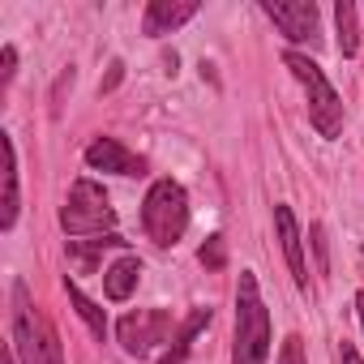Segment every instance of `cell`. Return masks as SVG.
<instances>
[{"instance_id": "6da1fadb", "label": "cell", "mask_w": 364, "mask_h": 364, "mask_svg": "<svg viewBox=\"0 0 364 364\" xmlns=\"http://www.w3.org/2000/svg\"><path fill=\"white\" fill-rule=\"evenodd\" d=\"M270 355V313L262 304L257 279L245 270L236 287V343H232V364H266Z\"/></svg>"}, {"instance_id": "7a4b0ae2", "label": "cell", "mask_w": 364, "mask_h": 364, "mask_svg": "<svg viewBox=\"0 0 364 364\" xmlns=\"http://www.w3.org/2000/svg\"><path fill=\"white\" fill-rule=\"evenodd\" d=\"M141 228L159 249H171L189 228V198L176 180H154L141 202Z\"/></svg>"}, {"instance_id": "3957f363", "label": "cell", "mask_w": 364, "mask_h": 364, "mask_svg": "<svg viewBox=\"0 0 364 364\" xmlns=\"http://www.w3.org/2000/svg\"><path fill=\"white\" fill-rule=\"evenodd\" d=\"M283 65H287V69L296 73V82L309 90V120H313V129H317L321 137H338V133H343V103H338L334 86L326 82L321 65L309 60V56H300V52H287Z\"/></svg>"}, {"instance_id": "277c9868", "label": "cell", "mask_w": 364, "mask_h": 364, "mask_svg": "<svg viewBox=\"0 0 364 364\" xmlns=\"http://www.w3.org/2000/svg\"><path fill=\"white\" fill-rule=\"evenodd\" d=\"M116 223V210L107 202V193L95 185V180H77L69 189V202L60 210V228L69 236H107Z\"/></svg>"}, {"instance_id": "5b68a950", "label": "cell", "mask_w": 364, "mask_h": 364, "mask_svg": "<svg viewBox=\"0 0 364 364\" xmlns=\"http://www.w3.org/2000/svg\"><path fill=\"white\" fill-rule=\"evenodd\" d=\"M116 334H120V347H124L129 355H150L154 343H167V334H171V317L159 313V309H137V313L120 317Z\"/></svg>"}, {"instance_id": "8992f818", "label": "cell", "mask_w": 364, "mask_h": 364, "mask_svg": "<svg viewBox=\"0 0 364 364\" xmlns=\"http://www.w3.org/2000/svg\"><path fill=\"white\" fill-rule=\"evenodd\" d=\"M266 18L291 39V43H317L321 35H317V5L313 0H266Z\"/></svg>"}, {"instance_id": "52a82bcc", "label": "cell", "mask_w": 364, "mask_h": 364, "mask_svg": "<svg viewBox=\"0 0 364 364\" xmlns=\"http://www.w3.org/2000/svg\"><path fill=\"white\" fill-rule=\"evenodd\" d=\"M86 163H90L95 171H116V176H141V171H146V163H141L133 150H124L116 137H95V141L86 146Z\"/></svg>"}, {"instance_id": "ba28073f", "label": "cell", "mask_w": 364, "mask_h": 364, "mask_svg": "<svg viewBox=\"0 0 364 364\" xmlns=\"http://www.w3.org/2000/svg\"><path fill=\"white\" fill-rule=\"evenodd\" d=\"M274 232H279V245H283V257H287V266H291V279H296V287H309V266H304L300 228H296V215H291V206H274Z\"/></svg>"}, {"instance_id": "9c48e42d", "label": "cell", "mask_w": 364, "mask_h": 364, "mask_svg": "<svg viewBox=\"0 0 364 364\" xmlns=\"http://www.w3.org/2000/svg\"><path fill=\"white\" fill-rule=\"evenodd\" d=\"M189 18H198V5H193V0H150L141 31H146V35H171L176 26H185Z\"/></svg>"}, {"instance_id": "30bf717a", "label": "cell", "mask_w": 364, "mask_h": 364, "mask_svg": "<svg viewBox=\"0 0 364 364\" xmlns=\"http://www.w3.org/2000/svg\"><path fill=\"white\" fill-rule=\"evenodd\" d=\"M0 146H5V202H0V232H9L18 223V150H14L9 133H0Z\"/></svg>"}, {"instance_id": "8fae6325", "label": "cell", "mask_w": 364, "mask_h": 364, "mask_svg": "<svg viewBox=\"0 0 364 364\" xmlns=\"http://www.w3.org/2000/svg\"><path fill=\"white\" fill-rule=\"evenodd\" d=\"M137 279H141V262H137L133 253H124L116 266L103 270V291H107V300H129L133 287H137Z\"/></svg>"}, {"instance_id": "7c38bea8", "label": "cell", "mask_w": 364, "mask_h": 364, "mask_svg": "<svg viewBox=\"0 0 364 364\" xmlns=\"http://www.w3.org/2000/svg\"><path fill=\"white\" fill-rule=\"evenodd\" d=\"M65 291H69V304L77 309V317L90 326V334H95V338H107V313H103V309H99V304L77 287V283H65Z\"/></svg>"}, {"instance_id": "4fadbf2b", "label": "cell", "mask_w": 364, "mask_h": 364, "mask_svg": "<svg viewBox=\"0 0 364 364\" xmlns=\"http://www.w3.org/2000/svg\"><path fill=\"white\" fill-rule=\"evenodd\" d=\"M103 249H124V236L107 232V236H95L90 245H77V240H69V262H73V266H82V270H95V257H99Z\"/></svg>"}, {"instance_id": "5bb4252c", "label": "cell", "mask_w": 364, "mask_h": 364, "mask_svg": "<svg viewBox=\"0 0 364 364\" xmlns=\"http://www.w3.org/2000/svg\"><path fill=\"white\" fill-rule=\"evenodd\" d=\"M202 326H210V309H193V317L180 326V334H176V347L163 351V364H180V360H185V355H189V343L198 338Z\"/></svg>"}, {"instance_id": "9a60e30c", "label": "cell", "mask_w": 364, "mask_h": 364, "mask_svg": "<svg viewBox=\"0 0 364 364\" xmlns=\"http://www.w3.org/2000/svg\"><path fill=\"white\" fill-rule=\"evenodd\" d=\"M334 22H338V52L355 56L360 52V35H355V5L351 0H338L334 5Z\"/></svg>"}, {"instance_id": "2e32d148", "label": "cell", "mask_w": 364, "mask_h": 364, "mask_svg": "<svg viewBox=\"0 0 364 364\" xmlns=\"http://www.w3.org/2000/svg\"><path fill=\"white\" fill-rule=\"evenodd\" d=\"M39 364H65V351H60V338H56V326L39 313Z\"/></svg>"}, {"instance_id": "e0dca14e", "label": "cell", "mask_w": 364, "mask_h": 364, "mask_svg": "<svg viewBox=\"0 0 364 364\" xmlns=\"http://www.w3.org/2000/svg\"><path fill=\"white\" fill-rule=\"evenodd\" d=\"M228 262V245H223V236H210L206 245H202V266H210V270H219Z\"/></svg>"}, {"instance_id": "ac0fdd59", "label": "cell", "mask_w": 364, "mask_h": 364, "mask_svg": "<svg viewBox=\"0 0 364 364\" xmlns=\"http://www.w3.org/2000/svg\"><path fill=\"white\" fill-rule=\"evenodd\" d=\"M279 364H304V343H300V334H287V338H283Z\"/></svg>"}, {"instance_id": "d6986e66", "label": "cell", "mask_w": 364, "mask_h": 364, "mask_svg": "<svg viewBox=\"0 0 364 364\" xmlns=\"http://www.w3.org/2000/svg\"><path fill=\"white\" fill-rule=\"evenodd\" d=\"M120 77H124V60H112V69H107V77H103V86H99V90H103V95H107V90H116V86H120Z\"/></svg>"}, {"instance_id": "ffe728a7", "label": "cell", "mask_w": 364, "mask_h": 364, "mask_svg": "<svg viewBox=\"0 0 364 364\" xmlns=\"http://www.w3.org/2000/svg\"><path fill=\"white\" fill-rule=\"evenodd\" d=\"M0 65H5V73H0V82H14V65H18V48H5V52H0Z\"/></svg>"}, {"instance_id": "44dd1931", "label": "cell", "mask_w": 364, "mask_h": 364, "mask_svg": "<svg viewBox=\"0 0 364 364\" xmlns=\"http://www.w3.org/2000/svg\"><path fill=\"white\" fill-rule=\"evenodd\" d=\"M313 249H317V270H326V240H321V228H313Z\"/></svg>"}, {"instance_id": "7402d4cb", "label": "cell", "mask_w": 364, "mask_h": 364, "mask_svg": "<svg viewBox=\"0 0 364 364\" xmlns=\"http://www.w3.org/2000/svg\"><path fill=\"white\" fill-rule=\"evenodd\" d=\"M343 364H360V355H355V347H351V343H343Z\"/></svg>"}, {"instance_id": "603a6c76", "label": "cell", "mask_w": 364, "mask_h": 364, "mask_svg": "<svg viewBox=\"0 0 364 364\" xmlns=\"http://www.w3.org/2000/svg\"><path fill=\"white\" fill-rule=\"evenodd\" d=\"M355 309H360V326H364V291L355 296Z\"/></svg>"}, {"instance_id": "cb8c5ba5", "label": "cell", "mask_w": 364, "mask_h": 364, "mask_svg": "<svg viewBox=\"0 0 364 364\" xmlns=\"http://www.w3.org/2000/svg\"><path fill=\"white\" fill-rule=\"evenodd\" d=\"M5 364H14V355H9V360H5Z\"/></svg>"}]
</instances>
